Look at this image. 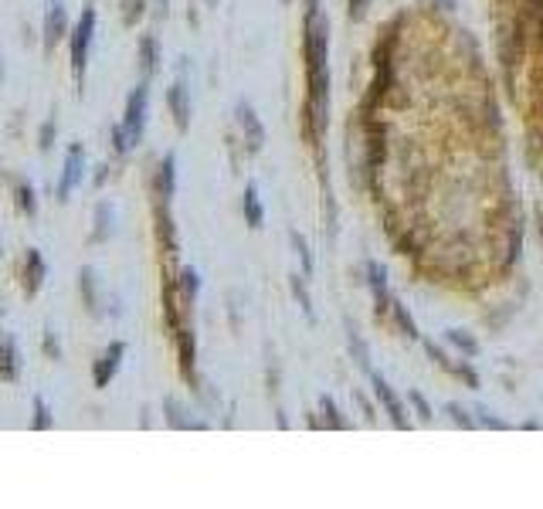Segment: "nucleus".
I'll list each match as a JSON object with an SVG mask.
<instances>
[{"mask_svg": "<svg viewBox=\"0 0 543 509\" xmlns=\"http://www.w3.org/2000/svg\"><path fill=\"white\" fill-rule=\"evenodd\" d=\"M326 41H329V24H326L319 0H309L306 14V72H309V116L316 136L326 129V92H329V72H326Z\"/></svg>", "mask_w": 543, "mask_h": 509, "instance_id": "1", "label": "nucleus"}, {"mask_svg": "<svg viewBox=\"0 0 543 509\" xmlns=\"http://www.w3.org/2000/svg\"><path fill=\"white\" fill-rule=\"evenodd\" d=\"M92 34H95V11L85 7L78 17L75 31H72V72L75 78L85 75V65H89V48H92Z\"/></svg>", "mask_w": 543, "mask_h": 509, "instance_id": "2", "label": "nucleus"}, {"mask_svg": "<svg viewBox=\"0 0 543 509\" xmlns=\"http://www.w3.org/2000/svg\"><path fill=\"white\" fill-rule=\"evenodd\" d=\"M146 106H150V89H146V85H136V92L129 95V102H126V116H123V129H126V136H129L133 146L143 139Z\"/></svg>", "mask_w": 543, "mask_h": 509, "instance_id": "3", "label": "nucleus"}, {"mask_svg": "<svg viewBox=\"0 0 543 509\" xmlns=\"http://www.w3.org/2000/svg\"><path fill=\"white\" fill-rule=\"evenodd\" d=\"M85 177V146L82 143H72L68 153H65V170H62V180H58V201H68L72 190L82 184Z\"/></svg>", "mask_w": 543, "mask_h": 509, "instance_id": "4", "label": "nucleus"}, {"mask_svg": "<svg viewBox=\"0 0 543 509\" xmlns=\"http://www.w3.org/2000/svg\"><path fill=\"white\" fill-rule=\"evenodd\" d=\"M123 356H126V343H109V350L99 360H95V371H92V381H95V387L102 390V387H109V381L116 377V371H119V363H123Z\"/></svg>", "mask_w": 543, "mask_h": 509, "instance_id": "5", "label": "nucleus"}, {"mask_svg": "<svg viewBox=\"0 0 543 509\" xmlns=\"http://www.w3.org/2000/svg\"><path fill=\"white\" fill-rule=\"evenodd\" d=\"M65 31H68V14H65V4H62V0H51L48 17H45V48H48V51H55V45L65 38Z\"/></svg>", "mask_w": 543, "mask_h": 509, "instance_id": "6", "label": "nucleus"}, {"mask_svg": "<svg viewBox=\"0 0 543 509\" xmlns=\"http://www.w3.org/2000/svg\"><path fill=\"white\" fill-rule=\"evenodd\" d=\"M238 123L245 129V136H248V150L251 153H258L265 146V126L258 123V116H255V109L248 102H238Z\"/></svg>", "mask_w": 543, "mask_h": 509, "instance_id": "7", "label": "nucleus"}, {"mask_svg": "<svg viewBox=\"0 0 543 509\" xmlns=\"http://www.w3.org/2000/svg\"><path fill=\"white\" fill-rule=\"evenodd\" d=\"M45 258H41V251L38 248H28V258H24V292L28 295H38L41 292V285H45Z\"/></svg>", "mask_w": 543, "mask_h": 509, "instance_id": "8", "label": "nucleus"}, {"mask_svg": "<svg viewBox=\"0 0 543 509\" xmlns=\"http://www.w3.org/2000/svg\"><path fill=\"white\" fill-rule=\"evenodd\" d=\"M167 106H170L173 119H177V129H187V126H190V92H187L184 82H173L170 85Z\"/></svg>", "mask_w": 543, "mask_h": 509, "instance_id": "9", "label": "nucleus"}, {"mask_svg": "<svg viewBox=\"0 0 543 509\" xmlns=\"http://www.w3.org/2000/svg\"><path fill=\"white\" fill-rule=\"evenodd\" d=\"M373 390H377L380 404L388 407V415L394 417V425H397V428H407V417H404V407H401V401H397V394H394L388 381H384V377H377V373H373Z\"/></svg>", "mask_w": 543, "mask_h": 509, "instance_id": "10", "label": "nucleus"}, {"mask_svg": "<svg viewBox=\"0 0 543 509\" xmlns=\"http://www.w3.org/2000/svg\"><path fill=\"white\" fill-rule=\"evenodd\" d=\"M21 373V354L11 336H0V381H17Z\"/></svg>", "mask_w": 543, "mask_h": 509, "instance_id": "11", "label": "nucleus"}, {"mask_svg": "<svg viewBox=\"0 0 543 509\" xmlns=\"http://www.w3.org/2000/svg\"><path fill=\"white\" fill-rule=\"evenodd\" d=\"M173 170H177V156L167 153L163 156V163H160V170H156V194H160V201H170L173 190H177Z\"/></svg>", "mask_w": 543, "mask_h": 509, "instance_id": "12", "label": "nucleus"}, {"mask_svg": "<svg viewBox=\"0 0 543 509\" xmlns=\"http://www.w3.org/2000/svg\"><path fill=\"white\" fill-rule=\"evenodd\" d=\"M140 65L146 75H153L156 68H160V45H156L153 34H143L140 38Z\"/></svg>", "mask_w": 543, "mask_h": 509, "instance_id": "13", "label": "nucleus"}, {"mask_svg": "<svg viewBox=\"0 0 543 509\" xmlns=\"http://www.w3.org/2000/svg\"><path fill=\"white\" fill-rule=\"evenodd\" d=\"M112 221H116V211H112V204H99V207H95V231H92V241H106L109 234L116 231V228H112Z\"/></svg>", "mask_w": 543, "mask_h": 509, "instance_id": "14", "label": "nucleus"}, {"mask_svg": "<svg viewBox=\"0 0 543 509\" xmlns=\"http://www.w3.org/2000/svg\"><path fill=\"white\" fill-rule=\"evenodd\" d=\"M245 217H248L251 228H262L265 211H262V201H258V187H255V184H248V190H245Z\"/></svg>", "mask_w": 543, "mask_h": 509, "instance_id": "15", "label": "nucleus"}, {"mask_svg": "<svg viewBox=\"0 0 543 509\" xmlns=\"http://www.w3.org/2000/svg\"><path fill=\"white\" fill-rule=\"evenodd\" d=\"M78 285H82V295H85V306L92 309V312H99V299H95V272L92 268H82Z\"/></svg>", "mask_w": 543, "mask_h": 509, "instance_id": "16", "label": "nucleus"}, {"mask_svg": "<svg viewBox=\"0 0 543 509\" xmlns=\"http://www.w3.org/2000/svg\"><path fill=\"white\" fill-rule=\"evenodd\" d=\"M177 339H180V363H184V373H190V367H194V333H190V329H180Z\"/></svg>", "mask_w": 543, "mask_h": 509, "instance_id": "17", "label": "nucleus"}, {"mask_svg": "<svg viewBox=\"0 0 543 509\" xmlns=\"http://www.w3.org/2000/svg\"><path fill=\"white\" fill-rule=\"evenodd\" d=\"M367 272H371V285L373 292H377V302H388V282H384V268L377 262L367 265Z\"/></svg>", "mask_w": 543, "mask_h": 509, "instance_id": "18", "label": "nucleus"}, {"mask_svg": "<svg viewBox=\"0 0 543 509\" xmlns=\"http://www.w3.org/2000/svg\"><path fill=\"white\" fill-rule=\"evenodd\" d=\"M163 407H167V421H170L173 428H201L197 421H187V417H184V407H180L177 401H167Z\"/></svg>", "mask_w": 543, "mask_h": 509, "instance_id": "19", "label": "nucleus"}, {"mask_svg": "<svg viewBox=\"0 0 543 509\" xmlns=\"http://www.w3.org/2000/svg\"><path fill=\"white\" fill-rule=\"evenodd\" d=\"M17 207L24 211V214H34L38 211V201H34V187L31 184H17Z\"/></svg>", "mask_w": 543, "mask_h": 509, "instance_id": "20", "label": "nucleus"}, {"mask_svg": "<svg viewBox=\"0 0 543 509\" xmlns=\"http://www.w3.org/2000/svg\"><path fill=\"white\" fill-rule=\"evenodd\" d=\"M449 339L455 343V346H459V350H462V354H468V356L479 354V343H476L472 336H466L462 329H449Z\"/></svg>", "mask_w": 543, "mask_h": 509, "instance_id": "21", "label": "nucleus"}, {"mask_svg": "<svg viewBox=\"0 0 543 509\" xmlns=\"http://www.w3.org/2000/svg\"><path fill=\"white\" fill-rule=\"evenodd\" d=\"M34 428L38 432H48L51 428V411H48L45 398H34Z\"/></svg>", "mask_w": 543, "mask_h": 509, "instance_id": "22", "label": "nucleus"}, {"mask_svg": "<svg viewBox=\"0 0 543 509\" xmlns=\"http://www.w3.org/2000/svg\"><path fill=\"white\" fill-rule=\"evenodd\" d=\"M292 245H295V251H299V258H302L306 278H309V275H312V251H309V245L302 241V234H299V231H292Z\"/></svg>", "mask_w": 543, "mask_h": 509, "instance_id": "23", "label": "nucleus"}, {"mask_svg": "<svg viewBox=\"0 0 543 509\" xmlns=\"http://www.w3.org/2000/svg\"><path fill=\"white\" fill-rule=\"evenodd\" d=\"M180 289H184L187 299H194V295H197V289H201V278H197V272H194V268H184V272H180Z\"/></svg>", "mask_w": 543, "mask_h": 509, "instance_id": "24", "label": "nucleus"}, {"mask_svg": "<svg viewBox=\"0 0 543 509\" xmlns=\"http://www.w3.org/2000/svg\"><path fill=\"white\" fill-rule=\"evenodd\" d=\"M390 309H394V316H397V323L404 326V333H407V336H418V326H415V319L407 316V309H404L401 302H390Z\"/></svg>", "mask_w": 543, "mask_h": 509, "instance_id": "25", "label": "nucleus"}, {"mask_svg": "<svg viewBox=\"0 0 543 509\" xmlns=\"http://www.w3.org/2000/svg\"><path fill=\"white\" fill-rule=\"evenodd\" d=\"M55 133H58V126H55V119H48L45 126H41V133H38V146H41V150H51V143H55Z\"/></svg>", "mask_w": 543, "mask_h": 509, "instance_id": "26", "label": "nucleus"}, {"mask_svg": "<svg viewBox=\"0 0 543 509\" xmlns=\"http://www.w3.org/2000/svg\"><path fill=\"white\" fill-rule=\"evenodd\" d=\"M407 401L415 404V407H418V415H421V421H432V407H428V401H424V398H421L418 390H411V394H407Z\"/></svg>", "mask_w": 543, "mask_h": 509, "instance_id": "27", "label": "nucleus"}, {"mask_svg": "<svg viewBox=\"0 0 543 509\" xmlns=\"http://www.w3.org/2000/svg\"><path fill=\"white\" fill-rule=\"evenodd\" d=\"M123 4H126V24H136V17L146 7V0H123Z\"/></svg>", "mask_w": 543, "mask_h": 509, "instance_id": "28", "label": "nucleus"}, {"mask_svg": "<svg viewBox=\"0 0 543 509\" xmlns=\"http://www.w3.org/2000/svg\"><path fill=\"white\" fill-rule=\"evenodd\" d=\"M292 292H295V299H299V302H302V309H306V316H312L309 295H306V289H302V278H299V275H292Z\"/></svg>", "mask_w": 543, "mask_h": 509, "instance_id": "29", "label": "nucleus"}, {"mask_svg": "<svg viewBox=\"0 0 543 509\" xmlns=\"http://www.w3.org/2000/svg\"><path fill=\"white\" fill-rule=\"evenodd\" d=\"M323 411L326 417H329V425H336V428H346V421L340 417V411H336V404L329 401V398H323Z\"/></svg>", "mask_w": 543, "mask_h": 509, "instance_id": "30", "label": "nucleus"}, {"mask_svg": "<svg viewBox=\"0 0 543 509\" xmlns=\"http://www.w3.org/2000/svg\"><path fill=\"white\" fill-rule=\"evenodd\" d=\"M449 415L455 417V425H462V428H472V425H476V417H468L459 404H449Z\"/></svg>", "mask_w": 543, "mask_h": 509, "instance_id": "31", "label": "nucleus"}, {"mask_svg": "<svg viewBox=\"0 0 543 509\" xmlns=\"http://www.w3.org/2000/svg\"><path fill=\"white\" fill-rule=\"evenodd\" d=\"M476 415H479V425H486V428H506V421L493 417L489 411H482V407H476Z\"/></svg>", "mask_w": 543, "mask_h": 509, "instance_id": "32", "label": "nucleus"}, {"mask_svg": "<svg viewBox=\"0 0 543 509\" xmlns=\"http://www.w3.org/2000/svg\"><path fill=\"white\" fill-rule=\"evenodd\" d=\"M45 354H48V356H55V360L62 356V346H58V339H55V333H51V329L45 333Z\"/></svg>", "mask_w": 543, "mask_h": 509, "instance_id": "33", "label": "nucleus"}, {"mask_svg": "<svg viewBox=\"0 0 543 509\" xmlns=\"http://www.w3.org/2000/svg\"><path fill=\"white\" fill-rule=\"evenodd\" d=\"M367 4L371 0H350V17H363L367 14Z\"/></svg>", "mask_w": 543, "mask_h": 509, "instance_id": "34", "label": "nucleus"}, {"mask_svg": "<svg viewBox=\"0 0 543 509\" xmlns=\"http://www.w3.org/2000/svg\"><path fill=\"white\" fill-rule=\"evenodd\" d=\"M207 4H217V0H207Z\"/></svg>", "mask_w": 543, "mask_h": 509, "instance_id": "35", "label": "nucleus"}]
</instances>
